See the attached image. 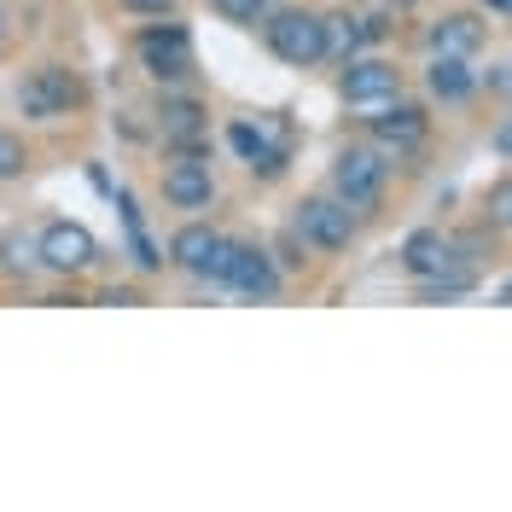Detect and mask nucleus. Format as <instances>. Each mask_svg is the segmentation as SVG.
<instances>
[{
  "instance_id": "obj_1",
  "label": "nucleus",
  "mask_w": 512,
  "mask_h": 512,
  "mask_svg": "<svg viewBox=\"0 0 512 512\" xmlns=\"http://www.w3.org/2000/svg\"><path fill=\"white\" fill-rule=\"evenodd\" d=\"M262 41H268V53L280 64H291V70H315L320 59H332L326 12H309V6H268Z\"/></svg>"
},
{
  "instance_id": "obj_2",
  "label": "nucleus",
  "mask_w": 512,
  "mask_h": 512,
  "mask_svg": "<svg viewBox=\"0 0 512 512\" xmlns=\"http://www.w3.org/2000/svg\"><path fill=\"white\" fill-rule=\"evenodd\" d=\"M82 105H88V82L59 59L24 70V82H18V111H24L30 123H59V117L82 111Z\"/></svg>"
},
{
  "instance_id": "obj_3",
  "label": "nucleus",
  "mask_w": 512,
  "mask_h": 512,
  "mask_svg": "<svg viewBox=\"0 0 512 512\" xmlns=\"http://www.w3.org/2000/svg\"><path fill=\"white\" fill-rule=\"evenodd\" d=\"M384 181H390V163L379 152H367V146H350V152H338V163H332V198L350 210L355 222L379 216Z\"/></svg>"
},
{
  "instance_id": "obj_4",
  "label": "nucleus",
  "mask_w": 512,
  "mask_h": 512,
  "mask_svg": "<svg viewBox=\"0 0 512 512\" xmlns=\"http://www.w3.org/2000/svg\"><path fill=\"white\" fill-rule=\"evenodd\" d=\"M134 53L146 64V76L152 82H187L192 70H198V53H192V35L169 18V24H146V30L134 35Z\"/></svg>"
},
{
  "instance_id": "obj_5",
  "label": "nucleus",
  "mask_w": 512,
  "mask_h": 512,
  "mask_svg": "<svg viewBox=\"0 0 512 512\" xmlns=\"http://www.w3.org/2000/svg\"><path fill=\"white\" fill-rule=\"evenodd\" d=\"M35 262L47 274H59V280H82L99 262V239L82 222H47L41 239H35Z\"/></svg>"
},
{
  "instance_id": "obj_6",
  "label": "nucleus",
  "mask_w": 512,
  "mask_h": 512,
  "mask_svg": "<svg viewBox=\"0 0 512 512\" xmlns=\"http://www.w3.org/2000/svg\"><path fill=\"white\" fill-rule=\"evenodd\" d=\"M291 227H297V233H303V245H315L320 256H338V251H350L355 245V216L350 210H344V204H338V198H303V204H297V216H291Z\"/></svg>"
},
{
  "instance_id": "obj_7",
  "label": "nucleus",
  "mask_w": 512,
  "mask_h": 512,
  "mask_svg": "<svg viewBox=\"0 0 512 512\" xmlns=\"http://www.w3.org/2000/svg\"><path fill=\"white\" fill-rule=\"evenodd\" d=\"M367 134H373V146L379 152H419L425 146V134H431V117H425V105H414V99H384L379 117H367Z\"/></svg>"
},
{
  "instance_id": "obj_8",
  "label": "nucleus",
  "mask_w": 512,
  "mask_h": 512,
  "mask_svg": "<svg viewBox=\"0 0 512 512\" xmlns=\"http://www.w3.org/2000/svg\"><path fill=\"white\" fill-rule=\"evenodd\" d=\"M227 140H233V152H239V163L251 175H262V181H280L286 175L291 146H286V134H268V123H233Z\"/></svg>"
},
{
  "instance_id": "obj_9",
  "label": "nucleus",
  "mask_w": 512,
  "mask_h": 512,
  "mask_svg": "<svg viewBox=\"0 0 512 512\" xmlns=\"http://www.w3.org/2000/svg\"><path fill=\"white\" fill-rule=\"evenodd\" d=\"M338 94H344V105H384L402 94V70L390 59H344Z\"/></svg>"
},
{
  "instance_id": "obj_10",
  "label": "nucleus",
  "mask_w": 512,
  "mask_h": 512,
  "mask_svg": "<svg viewBox=\"0 0 512 512\" xmlns=\"http://www.w3.org/2000/svg\"><path fill=\"white\" fill-rule=\"evenodd\" d=\"M227 286L239 291V297H251V303H274L286 280H280V262H274V251H262V245H233Z\"/></svg>"
},
{
  "instance_id": "obj_11",
  "label": "nucleus",
  "mask_w": 512,
  "mask_h": 512,
  "mask_svg": "<svg viewBox=\"0 0 512 512\" xmlns=\"http://www.w3.org/2000/svg\"><path fill=\"white\" fill-rule=\"evenodd\" d=\"M163 198L169 210H210L216 204V175L204 158H175L163 169Z\"/></svg>"
},
{
  "instance_id": "obj_12",
  "label": "nucleus",
  "mask_w": 512,
  "mask_h": 512,
  "mask_svg": "<svg viewBox=\"0 0 512 512\" xmlns=\"http://www.w3.org/2000/svg\"><path fill=\"white\" fill-rule=\"evenodd\" d=\"M483 41H489V24H483L478 12H443L425 30V47L448 53V59H472V53H483Z\"/></svg>"
},
{
  "instance_id": "obj_13",
  "label": "nucleus",
  "mask_w": 512,
  "mask_h": 512,
  "mask_svg": "<svg viewBox=\"0 0 512 512\" xmlns=\"http://www.w3.org/2000/svg\"><path fill=\"white\" fill-rule=\"evenodd\" d=\"M454 262H460V256H454V239H448L443 227H419V233L402 239V268H408L414 280H431V274H443Z\"/></svg>"
},
{
  "instance_id": "obj_14",
  "label": "nucleus",
  "mask_w": 512,
  "mask_h": 512,
  "mask_svg": "<svg viewBox=\"0 0 512 512\" xmlns=\"http://www.w3.org/2000/svg\"><path fill=\"white\" fill-rule=\"evenodd\" d=\"M425 88H431V99H443V105H466V99L478 94V76H472L466 59L431 53V64H425Z\"/></svg>"
},
{
  "instance_id": "obj_15",
  "label": "nucleus",
  "mask_w": 512,
  "mask_h": 512,
  "mask_svg": "<svg viewBox=\"0 0 512 512\" xmlns=\"http://www.w3.org/2000/svg\"><path fill=\"white\" fill-rule=\"evenodd\" d=\"M158 134L163 140H181V134H210V111L192 94H163L158 99Z\"/></svg>"
},
{
  "instance_id": "obj_16",
  "label": "nucleus",
  "mask_w": 512,
  "mask_h": 512,
  "mask_svg": "<svg viewBox=\"0 0 512 512\" xmlns=\"http://www.w3.org/2000/svg\"><path fill=\"white\" fill-rule=\"evenodd\" d=\"M117 210H123V227H128L134 268H140V274H158V268H163V251L152 245V233H146V222H140V204H134V192H117Z\"/></svg>"
},
{
  "instance_id": "obj_17",
  "label": "nucleus",
  "mask_w": 512,
  "mask_h": 512,
  "mask_svg": "<svg viewBox=\"0 0 512 512\" xmlns=\"http://www.w3.org/2000/svg\"><path fill=\"white\" fill-rule=\"evenodd\" d=\"M216 239H222V233H216L210 222H187V227H175V239H169V262L192 274V268H198V262L210 256V245H216Z\"/></svg>"
},
{
  "instance_id": "obj_18",
  "label": "nucleus",
  "mask_w": 512,
  "mask_h": 512,
  "mask_svg": "<svg viewBox=\"0 0 512 512\" xmlns=\"http://www.w3.org/2000/svg\"><path fill=\"white\" fill-rule=\"evenodd\" d=\"M466 291H478V274H472L466 262H454V268L431 274V280H414L419 303H448V297H466Z\"/></svg>"
},
{
  "instance_id": "obj_19",
  "label": "nucleus",
  "mask_w": 512,
  "mask_h": 512,
  "mask_svg": "<svg viewBox=\"0 0 512 512\" xmlns=\"http://www.w3.org/2000/svg\"><path fill=\"white\" fill-rule=\"evenodd\" d=\"M268 6H274V0H210V12H216L222 24H239V30H256V24L268 18Z\"/></svg>"
},
{
  "instance_id": "obj_20",
  "label": "nucleus",
  "mask_w": 512,
  "mask_h": 512,
  "mask_svg": "<svg viewBox=\"0 0 512 512\" xmlns=\"http://www.w3.org/2000/svg\"><path fill=\"white\" fill-rule=\"evenodd\" d=\"M233 245H239V239H216V245H210V256H204V262H198V268H192V280H210V286H227V268H233Z\"/></svg>"
},
{
  "instance_id": "obj_21",
  "label": "nucleus",
  "mask_w": 512,
  "mask_h": 512,
  "mask_svg": "<svg viewBox=\"0 0 512 512\" xmlns=\"http://www.w3.org/2000/svg\"><path fill=\"white\" fill-rule=\"evenodd\" d=\"M483 222L495 227V233H501V227H512V175L483 192Z\"/></svg>"
},
{
  "instance_id": "obj_22",
  "label": "nucleus",
  "mask_w": 512,
  "mask_h": 512,
  "mask_svg": "<svg viewBox=\"0 0 512 512\" xmlns=\"http://www.w3.org/2000/svg\"><path fill=\"white\" fill-rule=\"evenodd\" d=\"M24 163H30V152H24V140H18V134H0V181L24 175Z\"/></svg>"
},
{
  "instance_id": "obj_23",
  "label": "nucleus",
  "mask_w": 512,
  "mask_h": 512,
  "mask_svg": "<svg viewBox=\"0 0 512 512\" xmlns=\"http://www.w3.org/2000/svg\"><path fill=\"white\" fill-rule=\"evenodd\" d=\"M303 262H309V256H303V233H297V227H291L286 239H280V268H291V274H297V268H303Z\"/></svg>"
},
{
  "instance_id": "obj_24",
  "label": "nucleus",
  "mask_w": 512,
  "mask_h": 512,
  "mask_svg": "<svg viewBox=\"0 0 512 512\" xmlns=\"http://www.w3.org/2000/svg\"><path fill=\"white\" fill-rule=\"evenodd\" d=\"M123 12H140V18H169L175 12V0H117Z\"/></svg>"
},
{
  "instance_id": "obj_25",
  "label": "nucleus",
  "mask_w": 512,
  "mask_h": 512,
  "mask_svg": "<svg viewBox=\"0 0 512 512\" xmlns=\"http://www.w3.org/2000/svg\"><path fill=\"white\" fill-rule=\"evenodd\" d=\"M489 146H495V152H501V158L512 163V117H501V123H495V134H489Z\"/></svg>"
},
{
  "instance_id": "obj_26",
  "label": "nucleus",
  "mask_w": 512,
  "mask_h": 512,
  "mask_svg": "<svg viewBox=\"0 0 512 512\" xmlns=\"http://www.w3.org/2000/svg\"><path fill=\"white\" fill-rule=\"evenodd\" d=\"M99 303H146V297H140L134 286H105L99 291Z\"/></svg>"
},
{
  "instance_id": "obj_27",
  "label": "nucleus",
  "mask_w": 512,
  "mask_h": 512,
  "mask_svg": "<svg viewBox=\"0 0 512 512\" xmlns=\"http://www.w3.org/2000/svg\"><path fill=\"white\" fill-rule=\"evenodd\" d=\"M483 6H489V12H512V0H483Z\"/></svg>"
},
{
  "instance_id": "obj_28",
  "label": "nucleus",
  "mask_w": 512,
  "mask_h": 512,
  "mask_svg": "<svg viewBox=\"0 0 512 512\" xmlns=\"http://www.w3.org/2000/svg\"><path fill=\"white\" fill-rule=\"evenodd\" d=\"M501 303H512V280H507V286H501Z\"/></svg>"
},
{
  "instance_id": "obj_29",
  "label": "nucleus",
  "mask_w": 512,
  "mask_h": 512,
  "mask_svg": "<svg viewBox=\"0 0 512 512\" xmlns=\"http://www.w3.org/2000/svg\"><path fill=\"white\" fill-rule=\"evenodd\" d=\"M0 47H6V12H0Z\"/></svg>"
},
{
  "instance_id": "obj_30",
  "label": "nucleus",
  "mask_w": 512,
  "mask_h": 512,
  "mask_svg": "<svg viewBox=\"0 0 512 512\" xmlns=\"http://www.w3.org/2000/svg\"><path fill=\"white\" fill-rule=\"evenodd\" d=\"M390 6H414V0H390Z\"/></svg>"
}]
</instances>
